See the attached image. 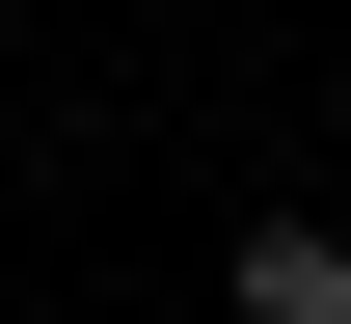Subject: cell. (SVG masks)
<instances>
[{
  "label": "cell",
  "instance_id": "cell-1",
  "mask_svg": "<svg viewBox=\"0 0 351 324\" xmlns=\"http://www.w3.org/2000/svg\"><path fill=\"white\" fill-rule=\"evenodd\" d=\"M217 324H351V189H270L217 243Z\"/></svg>",
  "mask_w": 351,
  "mask_h": 324
}]
</instances>
